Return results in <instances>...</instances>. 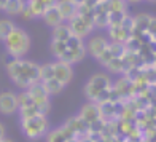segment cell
Returning <instances> with one entry per match:
<instances>
[{
    "instance_id": "obj_3",
    "label": "cell",
    "mask_w": 156,
    "mask_h": 142,
    "mask_svg": "<svg viewBox=\"0 0 156 142\" xmlns=\"http://www.w3.org/2000/svg\"><path fill=\"white\" fill-rule=\"evenodd\" d=\"M21 129H23L24 136L29 139H40L45 137V134L49 131V123L48 118L43 113H38L35 117L21 120Z\"/></svg>"
},
{
    "instance_id": "obj_23",
    "label": "cell",
    "mask_w": 156,
    "mask_h": 142,
    "mask_svg": "<svg viewBox=\"0 0 156 142\" xmlns=\"http://www.w3.org/2000/svg\"><path fill=\"white\" fill-rule=\"evenodd\" d=\"M108 11H127L126 0H107Z\"/></svg>"
},
{
    "instance_id": "obj_13",
    "label": "cell",
    "mask_w": 156,
    "mask_h": 142,
    "mask_svg": "<svg viewBox=\"0 0 156 142\" xmlns=\"http://www.w3.org/2000/svg\"><path fill=\"white\" fill-rule=\"evenodd\" d=\"M108 37H110V42H115V43H123L131 37V34L127 29H124V27L119 24V26H108Z\"/></svg>"
},
{
    "instance_id": "obj_26",
    "label": "cell",
    "mask_w": 156,
    "mask_h": 142,
    "mask_svg": "<svg viewBox=\"0 0 156 142\" xmlns=\"http://www.w3.org/2000/svg\"><path fill=\"white\" fill-rule=\"evenodd\" d=\"M84 45V38H80L76 35H70V37L66 40V46L67 48H78V46H83Z\"/></svg>"
},
{
    "instance_id": "obj_27",
    "label": "cell",
    "mask_w": 156,
    "mask_h": 142,
    "mask_svg": "<svg viewBox=\"0 0 156 142\" xmlns=\"http://www.w3.org/2000/svg\"><path fill=\"white\" fill-rule=\"evenodd\" d=\"M19 16H21V18H24V19H32V18H34V16H32V13H30V10L27 8V5L24 6V10L19 13Z\"/></svg>"
},
{
    "instance_id": "obj_33",
    "label": "cell",
    "mask_w": 156,
    "mask_h": 142,
    "mask_svg": "<svg viewBox=\"0 0 156 142\" xmlns=\"http://www.w3.org/2000/svg\"><path fill=\"white\" fill-rule=\"evenodd\" d=\"M0 142H13V140H10V139H6V137H3V139H0Z\"/></svg>"
},
{
    "instance_id": "obj_29",
    "label": "cell",
    "mask_w": 156,
    "mask_h": 142,
    "mask_svg": "<svg viewBox=\"0 0 156 142\" xmlns=\"http://www.w3.org/2000/svg\"><path fill=\"white\" fill-rule=\"evenodd\" d=\"M6 2H8V0H0V10H5V6H6Z\"/></svg>"
},
{
    "instance_id": "obj_20",
    "label": "cell",
    "mask_w": 156,
    "mask_h": 142,
    "mask_svg": "<svg viewBox=\"0 0 156 142\" xmlns=\"http://www.w3.org/2000/svg\"><path fill=\"white\" fill-rule=\"evenodd\" d=\"M66 42H61V40H51V45H49V49H51V53L54 58H61L62 53L66 51Z\"/></svg>"
},
{
    "instance_id": "obj_2",
    "label": "cell",
    "mask_w": 156,
    "mask_h": 142,
    "mask_svg": "<svg viewBox=\"0 0 156 142\" xmlns=\"http://www.w3.org/2000/svg\"><path fill=\"white\" fill-rule=\"evenodd\" d=\"M3 43L6 53L11 58H24L30 49V37L24 29L16 26L15 31L3 40Z\"/></svg>"
},
{
    "instance_id": "obj_15",
    "label": "cell",
    "mask_w": 156,
    "mask_h": 142,
    "mask_svg": "<svg viewBox=\"0 0 156 142\" xmlns=\"http://www.w3.org/2000/svg\"><path fill=\"white\" fill-rule=\"evenodd\" d=\"M41 19L45 21V24L49 26V27H54V26H58L61 23H66L62 18V15L59 13V10L56 8V5L51 6V8H48L45 13H43V16H41Z\"/></svg>"
},
{
    "instance_id": "obj_25",
    "label": "cell",
    "mask_w": 156,
    "mask_h": 142,
    "mask_svg": "<svg viewBox=\"0 0 156 142\" xmlns=\"http://www.w3.org/2000/svg\"><path fill=\"white\" fill-rule=\"evenodd\" d=\"M18 105L19 107H29V105H34V99L29 93H27V89H23L18 94Z\"/></svg>"
},
{
    "instance_id": "obj_28",
    "label": "cell",
    "mask_w": 156,
    "mask_h": 142,
    "mask_svg": "<svg viewBox=\"0 0 156 142\" xmlns=\"http://www.w3.org/2000/svg\"><path fill=\"white\" fill-rule=\"evenodd\" d=\"M5 134H6L5 125H3V123H0V139H3V137H5Z\"/></svg>"
},
{
    "instance_id": "obj_5",
    "label": "cell",
    "mask_w": 156,
    "mask_h": 142,
    "mask_svg": "<svg viewBox=\"0 0 156 142\" xmlns=\"http://www.w3.org/2000/svg\"><path fill=\"white\" fill-rule=\"evenodd\" d=\"M67 24L70 27L73 35L80 38H84V37H89L91 34L94 32V23H93V18L91 16H86V15H75L73 18H70L67 21Z\"/></svg>"
},
{
    "instance_id": "obj_21",
    "label": "cell",
    "mask_w": 156,
    "mask_h": 142,
    "mask_svg": "<svg viewBox=\"0 0 156 142\" xmlns=\"http://www.w3.org/2000/svg\"><path fill=\"white\" fill-rule=\"evenodd\" d=\"M18 113H19V120H24V118H30V117H35L41 113L35 105H29V107H19L18 109ZM45 115V113H43Z\"/></svg>"
},
{
    "instance_id": "obj_34",
    "label": "cell",
    "mask_w": 156,
    "mask_h": 142,
    "mask_svg": "<svg viewBox=\"0 0 156 142\" xmlns=\"http://www.w3.org/2000/svg\"><path fill=\"white\" fill-rule=\"evenodd\" d=\"M145 2H154V0H145Z\"/></svg>"
},
{
    "instance_id": "obj_30",
    "label": "cell",
    "mask_w": 156,
    "mask_h": 142,
    "mask_svg": "<svg viewBox=\"0 0 156 142\" xmlns=\"http://www.w3.org/2000/svg\"><path fill=\"white\" fill-rule=\"evenodd\" d=\"M67 142H80V137H70Z\"/></svg>"
},
{
    "instance_id": "obj_12",
    "label": "cell",
    "mask_w": 156,
    "mask_h": 142,
    "mask_svg": "<svg viewBox=\"0 0 156 142\" xmlns=\"http://www.w3.org/2000/svg\"><path fill=\"white\" fill-rule=\"evenodd\" d=\"M105 69L108 70L110 74H124L127 69H129V64L126 61V56L124 53L121 56H115L108 61V64L105 66Z\"/></svg>"
},
{
    "instance_id": "obj_19",
    "label": "cell",
    "mask_w": 156,
    "mask_h": 142,
    "mask_svg": "<svg viewBox=\"0 0 156 142\" xmlns=\"http://www.w3.org/2000/svg\"><path fill=\"white\" fill-rule=\"evenodd\" d=\"M15 27H16V24L13 23L11 19H8V18L0 19V42H3L8 37V35L15 31Z\"/></svg>"
},
{
    "instance_id": "obj_24",
    "label": "cell",
    "mask_w": 156,
    "mask_h": 142,
    "mask_svg": "<svg viewBox=\"0 0 156 142\" xmlns=\"http://www.w3.org/2000/svg\"><path fill=\"white\" fill-rule=\"evenodd\" d=\"M127 11H108V26H119Z\"/></svg>"
},
{
    "instance_id": "obj_22",
    "label": "cell",
    "mask_w": 156,
    "mask_h": 142,
    "mask_svg": "<svg viewBox=\"0 0 156 142\" xmlns=\"http://www.w3.org/2000/svg\"><path fill=\"white\" fill-rule=\"evenodd\" d=\"M54 77V69H53V62H45L40 66V82L53 78Z\"/></svg>"
},
{
    "instance_id": "obj_10",
    "label": "cell",
    "mask_w": 156,
    "mask_h": 142,
    "mask_svg": "<svg viewBox=\"0 0 156 142\" xmlns=\"http://www.w3.org/2000/svg\"><path fill=\"white\" fill-rule=\"evenodd\" d=\"M84 56H86V46H78V48H66V51L62 53L61 56V61L70 64V66H73V64L80 62L84 59Z\"/></svg>"
},
{
    "instance_id": "obj_1",
    "label": "cell",
    "mask_w": 156,
    "mask_h": 142,
    "mask_svg": "<svg viewBox=\"0 0 156 142\" xmlns=\"http://www.w3.org/2000/svg\"><path fill=\"white\" fill-rule=\"evenodd\" d=\"M6 72L11 82L21 89H27L34 82H40V66L24 58H11L6 64Z\"/></svg>"
},
{
    "instance_id": "obj_32",
    "label": "cell",
    "mask_w": 156,
    "mask_h": 142,
    "mask_svg": "<svg viewBox=\"0 0 156 142\" xmlns=\"http://www.w3.org/2000/svg\"><path fill=\"white\" fill-rule=\"evenodd\" d=\"M73 2H75V3H78V5H81V3L86 2V0H73Z\"/></svg>"
},
{
    "instance_id": "obj_18",
    "label": "cell",
    "mask_w": 156,
    "mask_h": 142,
    "mask_svg": "<svg viewBox=\"0 0 156 142\" xmlns=\"http://www.w3.org/2000/svg\"><path fill=\"white\" fill-rule=\"evenodd\" d=\"M24 6H26V0H8L3 11L10 16H18L24 10Z\"/></svg>"
},
{
    "instance_id": "obj_4",
    "label": "cell",
    "mask_w": 156,
    "mask_h": 142,
    "mask_svg": "<svg viewBox=\"0 0 156 142\" xmlns=\"http://www.w3.org/2000/svg\"><path fill=\"white\" fill-rule=\"evenodd\" d=\"M112 85H113V82L110 80V77L107 74H94L86 82V86H84V94H86L88 101L94 102L96 97L101 94L104 89L110 88Z\"/></svg>"
},
{
    "instance_id": "obj_14",
    "label": "cell",
    "mask_w": 156,
    "mask_h": 142,
    "mask_svg": "<svg viewBox=\"0 0 156 142\" xmlns=\"http://www.w3.org/2000/svg\"><path fill=\"white\" fill-rule=\"evenodd\" d=\"M45 136H46V142H67L70 137H73V134L66 126H61V128L48 131Z\"/></svg>"
},
{
    "instance_id": "obj_11",
    "label": "cell",
    "mask_w": 156,
    "mask_h": 142,
    "mask_svg": "<svg viewBox=\"0 0 156 142\" xmlns=\"http://www.w3.org/2000/svg\"><path fill=\"white\" fill-rule=\"evenodd\" d=\"M78 6L80 5L75 3L73 0H58V2H56V8L59 10L64 21H69L70 18L78 15Z\"/></svg>"
},
{
    "instance_id": "obj_17",
    "label": "cell",
    "mask_w": 156,
    "mask_h": 142,
    "mask_svg": "<svg viewBox=\"0 0 156 142\" xmlns=\"http://www.w3.org/2000/svg\"><path fill=\"white\" fill-rule=\"evenodd\" d=\"M43 83V86H45V89H46V93L49 94V96H54V94H59L61 91L66 88V85H64L62 82H59L58 78H48V80H43L41 82Z\"/></svg>"
},
{
    "instance_id": "obj_16",
    "label": "cell",
    "mask_w": 156,
    "mask_h": 142,
    "mask_svg": "<svg viewBox=\"0 0 156 142\" xmlns=\"http://www.w3.org/2000/svg\"><path fill=\"white\" fill-rule=\"evenodd\" d=\"M70 35H72V31L67 23H61L58 26L53 27V32H51V40H61V42H66Z\"/></svg>"
},
{
    "instance_id": "obj_6",
    "label": "cell",
    "mask_w": 156,
    "mask_h": 142,
    "mask_svg": "<svg viewBox=\"0 0 156 142\" xmlns=\"http://www.w3.org/2000/svg\"><path fill=\"white\" fill-rule=\"evenodd\" d=\"M18 94L13 91H3L0 93V113L3 115H13L18 112Z\"/></svg>"
},
{
    "instance_id": "obj_31",
    "label": "cell",
    "mask_w": 156,
    "mask_h": 142,
    "mask_svg": "<svg viewBox=\"0 0 156 142\" xmlns=\"http://www.w3.org/2000/svg\"><path fill=\"white\" fill-rule=\"evenodd\" d=\"M127 3H139V2H142V0H126Z\"/></svg>"
},
{
    "instance_id": "obj_9",
    "label": "cell",
    "mask_w": 156,
    "mask_h": 142,
    "mask_svg": "<svg viewBox=\"0 0 156 142\" xmlns=\"http://www.w3.org/2000/svg\"><path fill=\"white\" fill-rule=\"evenodd\" d=\"M78 117H80L88 126L91 123L97 122V120H101L102 117H101V110H99V104L89 101L86 105H83V107H81L80 113H78Z\"/></svg>"
},
{
    "instance_id": "obj_7",
    "label": "cell",
    "mask_w": 156,
    "mask_h": 142,
    "mask_svg": "<svg viewBox=\"0 0 156 142\" xmlns=\"http://www.w3.org/2000/svg\"><path fill=\"white\" fill-rule=\"evenodd\" d=\"M53 69H54V78H58L59 82H62L66 86L70 83V80L73 78L72 66L67 64V62H64V61H61V59L53 62Z\"/></svg>"
},
{
    "instance_id": "obj_8",
    "label": "cell",
    "mask_w": 156,
    "mask_h": 142,
    "mask_svg": "<svg viewBox=\"0 0 156 142\" xmlns=\"http://www.w3.org/2000/svg\"><path fill=\"white\" fill-rule=\"evenodd\" d=\"M108 43H110V40L107 37H104V35H101V34L93 35V37H89V40L84 43V46H86V54H91L93 58H96Z\"/></svg>"
}]
</instances>
